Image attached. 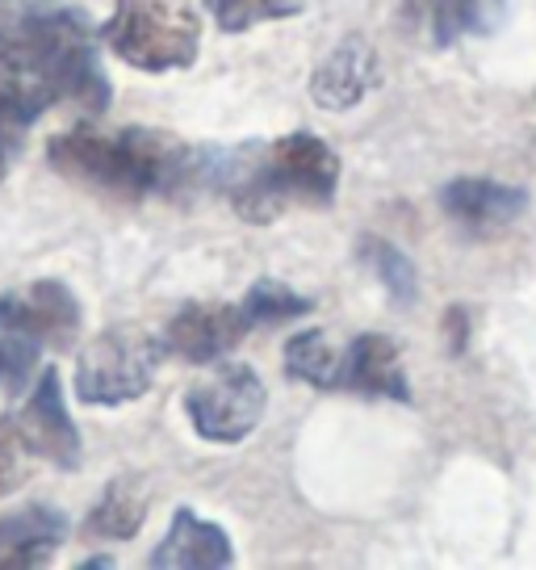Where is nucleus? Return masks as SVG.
Returning a JSON list of instances; mask_svg holds the SVG:
<instances>
[{
    "label": "nucleus",
    "mask_w": 536,
    "mask_h": 570,
    "mask_svg": "<svg viewBox=\"0 0 536 570\" xmlns=\"http://www.w3.org/2000/svg\"><path fill=\"white\" fill-rule=\"evenodd\" d=\"M281 370L294 382H306V386H322V391H336L344 374V353L331 348V336L322 327H306L286 344V356H281Z\"/></svg>",
    "instance_id": "16"
},
{
    "label": "nucleus",
    "mask_w": 536,
    "mask_h": 570,
    "mask_svg": "<svg viewBox=\"0 0 536 570\" xmlns=\"http://www.w3.org/2000/svg\"><path fill=\"white\" fill-rule=\"evenodd\" d=\"M222 35H248L265 21H286L302 13V0H201Z\"/></svg>",
    "instance_id": "20"
},
{
    "label": "nucleus",
    "mask_w": 536,
    "mask_h": 570,
    "mask_svg": "<svg viewBox=\"0 0 536 570\" xmlns=\"http://www.w3.org/2000/svg\"><path fill=\"white\" fill-rule=\"evenodd\" d=\"M180 407L201 441L210 445H239L260 428L268 407L265 377L248 361H222L215 374L197 377L185 391Z\"/></svg>",
    "instance_id": "7"
},
{
    "label": "nucleus",
    "mask_w": 536,
    "mask_h": 570,
    "mask_svg": "<svg viewBox=\"0 0 536 570\" xmlns=\"http://www.w3.org/2000/svg\"><path fill=\"white\" fill-rule=\"evenodd\" d=\"M151 570H227L235 567V546L231 533L206 520L193 508H177L172 524L156 550L147 553Z\"/></svg>",
    "instance_id": "11"
},
{
    "label": "nucleus",
    "mask_w": 536,
    "mask_h": 570,
    "mask_svg": "<svg viewBox=\"0 0 536 570\" xmlns=\"http://www.w3.org/2000/svg\"><path fill=\"white\" fill-rule=\"evenodd\" d=\"M21 458H26V445L9 428V420H0V495H9L21 482Z\"/></svg>",
    "instance_id": "21"
},
{
    "label": "nucleus",
    "mask_w": 536,
    "mask_h": 570,
    "mask_svg": "<svg viewBox=\"0 0 536 570\" xmlns=\"http://www.w3.org/2000/svg\"><path fill=\"white\" fill-rule=\"evenodd\" d=\"M507 21V0H440L431 13L436 47H457L461 38H486Z\"/></svg>",
    "instance_id": "17"
},
{
    "label": "nucleus",
    "mask_w": 536,
    "mask_h": 570,
    "mask_svg": "<svg viewBox=\"0 0 536 570\" xmlns=\"http://www.w3.org/2000/svg\"><path fill=\"white\" fill-rule=\"evenodd\" d=\"M80 298L59 277L0 294V386L21 391L42 348H72L80 336Z\"/></svg>",
    "instance_id": "4"
},
{
    "label": "nucleus",
    "mask_w": 536,
    "mask_h": 570,
    "mask_svg": "<svg viewBox=\"0 0 536 570\" xmlns=\"http://www.w3.org/2000/svg\"><path fill=\"white\" fill-rule=\"evenodd\" d=\"M47 164L59 177L106 189L113 197H160L210 180L215 156L147 126L106 130L80 122L47 142Z\"/></svg>",
    "instance_id": "2"
},
{
    "label": "nucleus",
    "mask_w": 536,
    "mask_h": 570,
    "mask_svg": "<svg viewBox=\"0 0 536 570\" xmlns=\"http://www.w3.org/2000/svg\"><path fill=\"white\" fill-rule=\"evenodd\" d=\"M80 567H113V558H85Z\"/></svg>",
    "instance_id": "25"
},
{
    "label": "nucleus",
    "mask_w": 536,
    "mask_h": 570,
    "mask_svg": "<svg viewBox=\"0 0 536 570\" xmlns=\"http://www.w3.org/2000/svg\"><path fill=\"white\" fill-rule=\"evenodd\" d=\"M163 336L143 323H113L85 344L76 361V399L85 407H122L151 391L163 361Z\"/></svg>",
    "instance_id": "6"
},
{
    "label": "nucleus",
    "mask_w": 536,
    "mask_h": 570,
    "mask_svg": "<svg viewBox=\"0 0 536 570\" xmlns=\"http://www.w3.org/2000/svg\"><path fill=\"white\" fill-rule=\"evenodd\" d=\"M244 311H248V320L256 327H272V323H289V320H302L315 311V303L298 294L294 285L277 282V277H260V282H251V289L239 298Z\"/></svg>",
    "instance_id": "19"
},
{
    "label": "nucleus",
    "mask_w": 536,
    "mask_h": 570,
    "mask_svg": "<svg viewBox=\"0 0 536 570\" xmlns=\"http://www.w3.org/2000/svg\"><path fill=\"white\" fill-rule=\"evenodd\" d=\"M377 85H381L377 47L365 35H348L310 71V101L327 114H344V109L360 106Z\"/></svg>",
    "instance_id": "10"
},
{
    "label": "nucleus",
    "mask_w": 536,
    "mask_h": 570,
    "mask_svg": "<svg viewBox=\"0 0 536 570\" xmlns=\"http://www.w3.org/2000/svg\"><path fill=\"white\" fill-rule=\"evenodd\" d=\"M344 391L374 394V399H394V403H411V382L403 370V353L390 336L381 332H360L348 348H344Z\"/></svg>",
    "instance_id": "14"
},
{
    "label": "nucleus",
    "mask_w": 536,
    "mask_h": 570,
    "mask_svg": "<svg viewBox=\"0 0 536 570\" xmlns=\"http://www.w3.org/2000/svg\"><path fill=\"white\" fill-rule=\"evenodd\" d=\"M21 126H13V122H4L0 118V180L9 177V168H13V160H18V151H21Z\"/></svg>",
    "instance_id": "22"
},
{
    "label": "nucleus",
    "mask_w": 536,
    "mask_h": 570,
    "mask_svg": "<svg viewBox=\"0 0 536 570\" xmlns=\"http://www.w3.org/2000/svg\"><path fill=\"white\" fill-rule=\"evenodd\" d=\"M256 323L248 320L244 303H185L163 327V348L189 365H210L227 356L248 336Z\"/></svg>",
    "instance_id": "9"
},
{
    "label": "nucleus",
    "mask_w": 536,
    "mask_h": 570,
    "mask_svg": "<svg viewBox=\"0 0 536 570\" xmlns=\"http://www.w3.org/2000/svg\"><path fill=\"white\" fill-rule=\"evenodd\" d=\"M210 177H218L239 218L272 223L286 202L327 206L340 189V156L319 135L294 130L286 139L268 142L265 151L222 156V160H215Z\"/></svg>",
    "instance_id": "3"
},
{
    "label": "nucleus",
    "mask_w": 536,
    "mask_h": 570,
    "mask_svg": "<svg viewBox=\"0 0 536 570\" xmlns=\"http://www.w3.org/2000/svg\"><path fill=\"white\" fill-rule=\"evenodd\" d=\"M101 42L147 76L185 71L201 51V21L185 0H113Z\"/></svg>",
    "instance_id": "5"
},
{
    "label": "nucleus",
    "mask_w": 536,
    "mask_h": 570,
    "mask_svg": "<svg viewBox=\"0 0 536 570\" xmlns=\"http://www.w3.org/2000/svg\"><path fill=\"white\" fill-rule=\"evenodd\" d=\"M436 4H440V0H403V9H407V18H419V13H436Z\"/></svg>",
    "instance_id": "24"
},
{
    "label": "nucleus",
    "mask_w": 536,
    "mask_h": 570,
    "mask_svg": "<svg viewBox=\"0 0 536 570\" xmlns=\"http://www.w3.org/2000/svg\"><path fill=\"white\" fill-rule=\"evenodd\" d=\"M68 541V517L51 503H26L0 517V570L47 567Z\"/></svg>",
    "instance_id": "13"
},
{
    "label": "nucleus",
    "mask_w": 536,
    "mask_h": 570,
    "mask_svg": "<svg viewBox=\"0 0 536 570\" xmlns=\"http://www.w3.org/2000/svg\"><path fill=\"white\" fill-rule=\"evenodd\" d=\"M445 336H448V353H465V344H469V315H465L461 306L445 311Z\"/></svg>",
    "instance_id": "23"
},
{
    "label": "nucleus",
    "mask_w": 536,
    "mask_h": 570,
    "mask_svg": "<svg viewBox=\"0 0 536 570\" xmlns=\"http://www.w3.org/2000/svg\"><path fill=\"white\" fill-rule=\"evenodd\" d=\"M147 520V491L135 487L130 479H113L101 491V499L92 503L85 529L101 541H130V537L143 529Z\"/></svg>",
    "instance_id": "15"
},
{
    "label": "nucleus",
    "mask_w": 536,
    "mask_h": 570,
    "mask_svg": "<svg viewBox=\"0 0 536 570\" xmlns=\"http://www.w3.org/2000/svg\"><path fill=\"white\" fill-rule=\"evenodd\" d=\"M440 206L453 223H461L478 235H490L512 227L519 214L528 210V194L519 185H503L490 177H457L440 189Z\"/></svg>",
    "instance_id": "12"
},
{
    "label": "nucleus",
    "mask_w": 536,
    "mask_h": 570,
    "mask_svg": "<svg viewBox=\"0 0 536 570\" xmlns=\"http://www.w3.org/2000/svg\"><path fill=\"white\" fill-rule=\"evenodd\" d=\"M360 261H365V268L374 273L377 282H381V289H386L398 306H411L415 298H419V268H415V261L398 248V244L377 239V235H365V239H360Z\"/></svg>",
    "instance_id": "18"
},
{
    "label": "nucleus",
    "mask_w": 536,
    "mask_h": 570,
    "mask_svg": "<svg viewBox=\"0 0 536 570\" xmlns=\"http://www.w3.org/2000/svg\"><path fill=\"white\" fill-rule=\"evenodd\" d=\"M59 101L85 114L109 109V80L89 18L76 9H26L0 21V118L30 130Z\"/></svg>",
    "instance_id": "1"
},
{
    "label": "nucleus",
    "mask_w": 536,
    "mask_h": 570,
    "mask_svg": "<svg viewBox=\"0 0 536 570\" xmlns=\"http://www.w3.org/2000/svg\"><path fill=\"white\" fill-rule=\"evenodd\" d=\"M4 420L18 432V441L26 445L30 458H42V462L59 465V470H76V465L85 462V441H80L76 420L68 415L63 382L54 374V365L34 377L26 403L13 415H4Z\"/></svg>",
    "instance_id": "8"
}]
</instances>
